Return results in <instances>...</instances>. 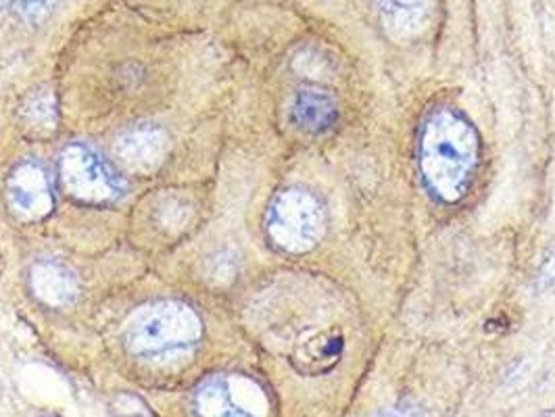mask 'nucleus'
<instances>
[{
  "mask_svg": "<svg viewBox=\"0 0 555 417\" xmlns=\"http://www.w3.org/2000/svg\"><path fill=\"white\" fill-rule=\"evenodd\" d=\"M326 232V209L313 193L299 186L280 191L266 213L270 243L288 255L315 249Z\"/></svg>",
  "mask_w": 555,
  "mask_h": 417,
  "instance_id": "7ed1b4c3",
  "label": "nucleus"
},
{
  "mask_svg": "<svg viewBox=\"0 0 555 417\" xmlns=\"http://www.w3.org/2000/svg\"><path fill=\"white\" fill-rule=\"evenodd\" d=\"M7 198L11 211L22 222H42L55 209V196L47 169L31 161L13 169L7 182Z\"/></svg>",
  "mask_w": 555,
  "mask_h": 417,
  "instance_id": "39448f33",
  "label": "nucleus"
},
{
  "mask_svg": "<svg viewBox=\"0 0 555 417\" xmlns=\"http://www.w3.org/2000/svg\"><path fill=\"white\" fill-rule=\"evenodd\" d=\"M22 126L31 139H49L56 130V103L51 90L29 92L20 109Z\"/></svg>",
  "mask_w": 555,
  "mask_h": 417,
  "instance_id": "9b49d317",
  "label": "nucleus"
},
{
  "mask_svg": "<svg viewBox=\"0 0 555 417\" xmlns=\"http://www.w3.org/2000/svg\"><path fill=\"white\" fill-rule=\"evenodd\" d=\"M555 284V252H552L545 263L541 265L539 270V276H537V288L539 290H547Z\"/></svg>",
  "mask_w": 555,
  "mask_h": 417,
  "instance_id": "4468645a",
  "label": "nucleus"
},
{
  "mask_svg": "<svg viewBox=\"0 0 555 417\" xmlns=\"http://www.w3.org/2000/svg\"><path fill=\"white\" fill-rule=\"evenodd\" d=\"M380 24L395 40H414L430 22V0H376Z\"/></svg>",
  "mask_w": 555,
  "mask_h": 417,
  "instance_id": "1a4fd4ad",
  "label": "nucleus"
},
{
  "mask_svg": "<svg viewBox=\"0 0 555 417\" xmlns=\"http://www.w3.org/2000/svg\"><path fill=\"white\" fill-rule=\"evenodd\" d=\"M343 351H345L343 334L336 330L311 334L297 344L293 353V365L306 376H322L340 362Z\"/></svg>",
  "mask_w": 555,
  "mask_h": 417,
  "instance_id": "9d476101",
  "label": "nucleus"
},
{
  "mask_svg": "<svg viewBox=\"0 0 555 417\" xmlns=\"http://www.w3.org/2000/svg\"><path fill=\"white\" fill-rule=\"evenodd\" d=\"M29 288L38 301L49 307H67L80 297L78 278L56 261H40L29 272Z\"/></svg>",
  "mask_w": 555,
  "mask_h": 417,
  "instance_id": "0eeeda50",
  "label": "nucleus"
},
{
  "mask_svg": "<svg viewBox=\"0 0 555 417\" xmlns=\"http://www.w3.org/2000/svg\"><path fill=\"white\" fill-rule=\"evenodd\" d=\"M480 136L473 121L453 109H435L420 130L417 169L426 191L455 205L473 188L480 166Z\"/></svg>",
  "mask_w": 555,
  "mask_h": 417,
  "instance_id": "f257e3e1",
  "label": "nucleus"
},
{
  "mask_svg": "<svg viewBox=\"0 0 555 417\" xmlns=\"http://www.w3.org/2000/svg\"><path fill=\"white\" fill-rule=\"evenodd\" d=\"M374 417H428L426 416V412L422 409V407H417V405H399V407H392V409H387V412H383V414H378V416Z\"/></svg>",
  "mask_w": 555,
  "mask_h": 417,
  "instance_id": "2eb2a0df",
  "label": "nucleus"
},
{
  "mask_svg": "<svg viewBox=\"0 0 555 417\" xmlns=\"http://www.w3.org/2000/svg\"><path fill=\"white\" fill-rule=\"evenodd\" d=\"M20 2V13L28 24H38L44 19L51 9L55 6L59 0H17Z\"/></svg>",
  "mask_w": 555,
  "mask_h": 417,
  "instance_id": "ddd939ff",
  "label": "nucleus"
},
{
  "mask_svg": "<svg viewBox=\"0 0 555 417\" xmlns=\"http://www.w3.org/2000/svg\"><path fill=\"white\" fill-rule=\"evenodd\" d=\"M167 136L159 128H137L115 142L119 161L137 173H151L166 161Z\"/></svg>",
  "mask_w": 555,
  "mask_h": 417,
  "instance_id": "423d86ee",
  "label": "nucleus"
},
{
  "mask_svg": "<svg viewBox=\"0 0 555 417\" xmlns=\"http://www.w3.org/2000/svg\"><path fill=\"white\" fill-rule=\"evenodd\" d=\"M203 336V322L189 305L166 301L144 307L128 326L126 344L137 357L153 360L195 347Z\"/></svg>",
  "mask_w": 555,
  "mask_h": 417,
  "instance_id": "f03ea898",
  "label": "nucleus"
},
{
  "mask_svg": "<svg viewBox=\"0 0 555 417\" xmlns=\"http://www.w3.org/2000/svg\"><path fill=\"white\" fill-rule=\"evenodd\" d=\"M293 123L307 134H324L338 119V103L322 88H301L291 105Z\"/></svg>",
  "mask_w": 555,
  "mask_h": 417,
  "instance_id": "6e6552de",
  "label": "nucleus"
},
{
  "mask_svg": "<svg viewBox=\"0 0 555 417\" xmlns=\"http://www.w3.org/2000/svg\"><path fill=\"white\" fill-rule=\"evenodd\" d=\"M7 2H11V0H0V4H7Z\"/></svg>",
  "mask_w": 555,
  "mask_h": 417,
  "instance_id": "dca6fc26",
  "label": "nucleus"
},
{
  "mask_svg": "<svg viewBox=\"0 0 555 417\" xmlns=\"http://www.w3.org/2000/svg\"><path fill=\"white\" fill-rule=\"evenodd\" d=\"M59 182L65 195L88 205L115 203L126 193L124 180L82 144L63 148L59 157Z\"/></svg>",
  "mask_w": 555,
  "mask_h": 417,
  "instance_id": "20e7f679",
  "label": "nucleus"
},
{
  "mask_svg": "<svg viewBox=\"0 0 555 417\" xmlns=\"http://www.w3.org/2000/svg\"><path fill=\"white\" fill-rule=\"evenodd\" d=\"M195 409L198 417H253L234 403L230 387L222 378H211L196 389Z\"/></svg>",
  "mask_w": 555,
  "mask_h": 417,
  "instance_id": "f8f14e48",
  "label": "nucleus"
}]
</instances>
